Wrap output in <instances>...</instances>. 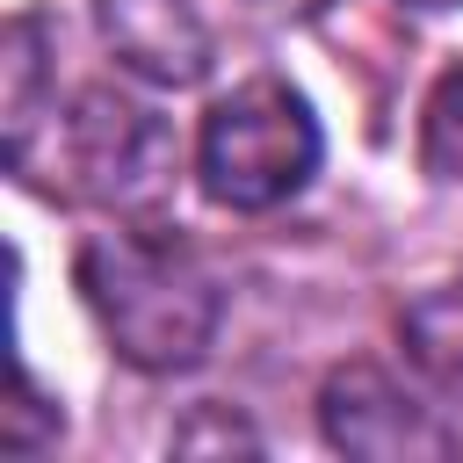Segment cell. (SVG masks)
Listing matches in <instances>:
<instances>
[{
    "mask_svg": "<svg viewBox=\"0 0 463 463\" xmlns=\"http://www.w3.org/2000/svg\"><path fill=\"white\" fill-rule=\"evenodd\" d=\"M51 137H58V174H65V188L87 195V203H101V210H123V217L166 203V188H174V174H181V137H174V123H166L152 101L116 94V87H87V94L51 123Z\"/></svg>",
    "mask_w": 463,
    "mask_h": 463,
    "instance_id": "3",
    "label": "cell"
},
{
    "mask_svg": "<svg viewBox=\"0 0 463 463\" xmlns=\"http://www.w3.org/2000/svg\"><path fill=\"white\" fill-rule=\"evenodd\" d=\"M80 297H87L101 340L145 376L195 369L217 340V318H224L217 275L166 224L94 232L80 246Z\"/></svg>",
    "mask_w": 463,
    "mask_h": 463,
    "instance_id": "1",
    "label": "cell"
},
{
    "mask_svg": "<svg viewBox=\"0 0 463 463\" xmlns=\"http://www.w3.org/2000/svg\"><path fill=\"white\" fill-rule=\"evenodd\" d=\"M420 159L434 181H463V65L441 72V87L427 94V116H420Z\"/></svg>",
    "mask_w": 463,
    "mask_h": 463,
    "instance_id": "8",
    "label": "cell"
},
{
    "mask_svg": "<svg viewBox=\"0 0 463 463\" xmlns=\"http://www.w3.org/2000/svg\"><path fill=\"white\" fill-rule=\"evenodd\" d=\"M253 7H260V14H311L318 0H253Z\"/></svg>",
    "mask_w": 463,
    "mask_h": 463,
    "instance_id": "9",
    "label": "cell"
},
{
    "mask_svg": "<svg viewBox=\"0 0 463 463\" xmlns=\"http://www.w3.org/2000/svg\"><path fill=\"white\" fill-rule=\"evenodd\" d=\"M405 7H427V14H449V7H463V0H405Z\"/></svg>",
    "mask_w": 463,
    "mask_h": 463,
    "instance_id": "10",
    "label": "cell"
},
{
    "mask_svg": "<svg viewBox=\"0 0 463 463\" xmlns=\"http://www.w3.org/2000/svg\"><path fill=\"white\" fill-rule=\"evenodd\" d=\"M94 22L116 65L152 87H195L210 72V29L188 0H94Z\"/></svg>",
    "mask_w": 463,
    "mask_h": 463,
    "instance_id": "5",
    "label": "cell"
},
{
    "mask_svg": "<svg viewBox=\"0 0 463 463\" xmlns=\"http://www.w3.org/2000/svg\"><path fill=\"white\" fill-rule=\"evenodd\" d=\"M318 427L340 456L362 463H441L463 449V427H449L441 405H427L376 362H340L318 383Z\"/></svg>",
    "mask_w": 463,
    "mask_h": 463,
    "instance_id": "4",
    "label": "cell"
},
{
    "mask_svg": "<svg viewBox=\"0 0 463 463\" xmlns=\"http://www.w3.org/2000/svg\"><path fill=\"white\" fill-rule=\"evenodd\" d=\"M398 340H405L412 369H420L441 398L463 405V275L441 282V289H427V297H412V304L398 311Z\"/></svg>",
    "mask_w": 463,
    "mask_h": 463,
    "instance_id": "6",
    "label": "cell"
},
{
    "mask_svg": "<svg viewBox=\"0 0 463 463\" xmlns=\"http://www.w3.org/2000/svg\"><path fill=\"white\" fill-rule=\"evenodd\" d=\"M318 152H326V137H318L311 101L289 80L253 72L203 109L195 181L217 210H275L318 174Z\"/></svg>",
    "mask_w": 463,
    "mask_h": 463,
    "instance_id": "2",
    "label": "cell"
},
{
    "mask_svg": "<svg viewBox=\"0 0 463 463\" xmlns=\"http://www.w3.org/2000/svg\"><path fill=\"white\" fill-rule=\"evenodd\" d=\"M0 72H7V159L29 152L36 137V87H43V22L36 14H14L7 22V43H0Z\"/></svg>",
    "mask_w": 463,
    "mask_h": 463,
    "instance_id": "7",
    "label": "cell"
}]
</instances>
